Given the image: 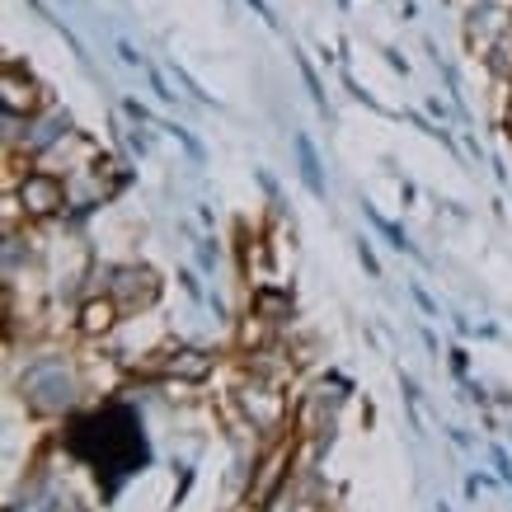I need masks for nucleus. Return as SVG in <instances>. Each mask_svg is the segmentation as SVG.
<instances>
[{
  "instance_id": "obj_5",
  "label": "nucleus",
  "mask_w": 512,
  "mask_h": 512,
  "mask_svg": "<svg viewBox=\"0 0 512 512\" xmlns=\"http://www.w3.org/2000/svg\"><path fill=\"white\" fill-rule=\"evenodd\" d=\"M235 400H240V409L249 414L254 428H278V423L287 419V400H282L278 386H273L264 372H254V381H240Z\"/></svg>"
},
{
  "instance_id": "obj_8",
  "label": "nucleus",
  "mask_w": 512,
  "mask_h": 512,
  "mask_svg": "<svg viewBox=\"0 0 512 512\" xmlns=\"http://www.w3.org/2000/svg\"><path fill=\"white\" fill-rule=\"evenodd\" d=\"M76 320H80V334H85V339H113V329L123 325V306H118L109 292L90 296V301L80 306Z\"/></svg>"
},
{
  "instance_id": "obj_3",
  "label": "nucleus",
  "mask_w": 512,
  "mask_h": 512,
  "mask_svg": "<svg viewBox=\"0 0 512 512\" xmlns=\"http://www.w3.org/2000/svg\"><path fill=\"white\" fill-rule=\"evenodd\" d=\"M104 292L123 306V315H137V311H146V306L160 296V278L151 273V268L127 264V268H113L109 282H104Z\"/></svg>"
},
{
  "instance_id": "obj_9",
  "label": "nucleus",
  "mask_w": 512,
  "mask_h": 512,
  "mask_svg": "<svg viewBox=\"0 0 512 512\" xmlns=\"http://www.w3.org/2000/svg\"><path fill=\"white\" fill-rule=\"evenodd\" d=\"M292 146H296V165H301V184L311 188L315 198H325L329 188H325V174H320V156H315L311 137H306V132H296Z\"/></svg>"
},
{
  "instance_id": "obj_6",
  "label": "nucleus",
  "mask_w": 512,
  "mask_h": 512,
  "mask_svg": "<svg viewBox=\"0 0 512 512\" xmlns=\"http://www.w3.org/2000/svg\"><path fill=\"white\" fill-rule=\"evenodd\" d=\"M43 85L24 71L19 62H5V71H0V109L5 113H19V118H33V113H43L47 109V99H43Z\"/></svg>"
},
{
  "instance_id": "obj_7",
  "label": "nucleus",
  "mask_w": 512,
  "mask_h": 512,
  "mask_svg": "<svg viewBox=\"0 0 512 512\" xmlns=\"http://www.w3.org/2000/svg\"><path fill=\"white\" fill-rule=\"evenodd\" d=\"M287 470H292V442H278V447L259 461V475L249 484V503H254V508H268V503L287 489V480H292Z\"/></svg>"
},
{
  "instance_id": "obj_12",
  "label": "nucleus",
  "mask_w": 512,
  "mask_h": 512,
  "mask_svg": "<svg viewBox=\"0 0 512 512\" xmlns=\"http://www.w3.org/2000/svg\"><path fill=\"white\" fill-rule=\"evenodd\" d=\"M296 71H301V80H306V90H311V99H315V109H329V99H325V85H320V76H315V66L296 52Z\"/></svg>"
},
{
  "instance_id": "obj_16",
  "label": "nucleus",
  "mask_w": 512,
  "mask_h": 512,
  "mask_svg": "<svg viewBox=\"0 0 512 512\" xmlns=\"http://www.w3.org/2000/svg\"><path fill=\"white\" fill-rule=\"evenodd\" d=\"M47 512H85V508H80L76 498H57V503H52V508H47Z\"/></svg>"
},
{
  "instance_id": "obj_2",
  "label": "nucleus",
  "mask_w": 512,
  "mask_h": 512,
  "mask_svg": "<svg viewBox=\"0 0 512 512\" xmlns=\"http://www.w3.org/2000/svg\"><path fill=\"white\" fill-rule=\"evenodd\" d=\"M19 202H24V212H29V221H52L62 207H71V193H66L62 184V174H47L33 165L29 179L15 188Z\"/></svg>"
},
{
  "instance_id": "obj_17",
  "label": "nucleus",
  "mask_w": 512,
  "mask_h": 512,
  "mask_svg": "<svg viewBox=\"0 0 512 512\" xmlns=\"http://www.w3.org/2000/svg\"><path fill=\"white\" fill-rule=\"evenodd\" d=\"M414 301H419V306H423V311H428V315H437V306H433V296L423 292V287H414Z\"/></svg>"
},
{
  "instance_id": "obj_18",
  "label": "nucleus",
  "mask_w": 512,
  "mask_h": 512,
  "mask_svg": "<svg viewBox=\"0 0 512 512\" xmlns=\"http://www.w3.org/2000/svg\"><path fill=\"white\" fill-rule=\"evenodd\" d=\"M249 5H254V10H259V19H268V24H273V10H268L264 0H249Z\"/></svg>"
},
{
  "instance_id": "obj_10",
  "label": "nucleus",
  "mask_w": 512,
  "mask_h": 512,
  "mask_svg": "<svg viewBox=\"0 0 512 512\" xmlns=\"http://www.w3.org/2000/svg\"><path fill=\"white\" fill-rule=\"evenodd\" d=\"M160 372H170V376H207L212 372V357L198 353V348H179V353H170V362H160Z\"/></svg>"
},
{
  "instance_id": "obj_14",
  "label": "nucleus",
  "mask_w": 512,
  "mask_h": 512,
  "mask_svg": "<svg viewBox=\"0 0 512 512\" xmlns=\"http://www.w3.org/2000/svg\"><path fill=\"white\" fill-rule=\"evenodd\" d=\"M146 76H151V90H156V99H165V104H174L179 94H170V85H165V76H160L156 66H146Z\"/></svg>"
},
{
  "instance_id": "obj_13",
  "label": "nucleus",
  "mask_w": 512,
  "mask_h": 512,
  "mask_svg": "<svg viewBox=\"0 0 512 512\" xmlns=\"http://www.w3.org/2000/svg\"><path fill=\"white\" fill-rule=\"evenodd\" d=\"M170 71H174V80H179V85H184V90L193 94V99H202V104H212V94H202V85H198V80H193V76H188V71H184V66H179V62H174Z\"/></svg>"
},
{
  "instance_id": "obj_11",
  "label": "nucleus",
  "mask_w": 512,
  "mask_h": 512,
  "mask_svg": "<svg viewBox=\"0 0 512 512\" xmlns=\"http://www.w3.org/2000/svg\"><path fill=\"white\" fill-rule=\"evenodd\" d=\"M254 315H264V320H287L292 315V296H278V292H254Z\"/></svg>"
},
{
  "instance_id": "obj_4",
  "label": "nucleus",
  "mask_w": 512,
  "mask_h": 512,
  "mask_svg": "<svg viewBox=\"0 0 512 512\" xmlns=\"http://www.w3.org/2000/svg\"><path fill=\"white\" fill-rule=\"evenodd\" d=\"M512 29V5H466V43L475 57H489Z\"/></svg>"
},
{
  "instance_id": "obj_15",
  "label": "nucleus",
  "mask_w": 512,
  "mask_h": 512,
  "mask_svg": "<svg viewBox=\"0 0 512 512\" xmlns=\"http://www.w3.org/2000/svg\"><path fill=\"white\" fill-rule=\"evenodd\" d=\"M357 259L367 264V273H381V264H376V254H372V245H367V240H357Z\"/></svg>"
},
{
  "instance_id": "obj_1",
  "label": "nucleus",
  "mask_w": 512,
  "mask_h": 512,
  "mask_svg": "<svg viewBox=\"0 0 512 512\" xmlns=\"http://www.w3.org/2000/svg\"><path fill=\"white\" fill-rule=\"evenodd\" d=\"M24 390H29V404L33 409H43V414H62V409H71L80 395L76 376H66L62 362H43V367H33L29 376H24Z\"/></svg>"
}]
</instances>
